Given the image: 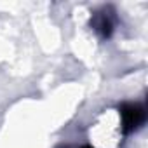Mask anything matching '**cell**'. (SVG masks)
Instances as JSON below:
<instances>
[{
	"label": "cell",
	"instance_id": "6da1fadb",
	"mask_svg": "<svg viewBox=\"0 0 148 148\" xmlns=\"http://www.w3.org/2000/svg\"><path fill=\"white\" fill-rule=\"evenodd\" d=\"M120 120H122L124 134H131V132L138 131L146 120L145 106L138 105V103H124L120 106Z\"/></svg>",
	"mask_w": 148,
	"mask_h": 148
},
{
	"label": "cell",
	"instance_id": "7a4b0ae2",
	"mask_svg": "<svg viewBox=\"0 0 148 148\" xmlns=\"http://www.w3.org/2000/svg\"><path fill=\"white\" fill-rule=\"evenodd\" d=\"M92 28L101 38H110L113 33V21L106 12H96L92 18Z\"/></svg>",
	"mask_w": 148,
	"mask_h": 148
},
{
	"label": "cell",
	"instance_id": "3957f363",
	"mask_svg": "<svg viewBox=\"0 0 148 148\" xmlns=\"http://www.w3.org/2000/svg\"><path fill=\"white\" fill-rule=\"evenodd\" d=\"M82 148H92V146H82Z\"/></svg>",
	"mask_w": 148,
	"mask_h": 148
}]
</instances>
